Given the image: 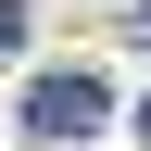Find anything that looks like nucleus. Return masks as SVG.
<instances>
[{"label":"nucleus","mask_w":151,"mask_h":151,"mask_svg":"<svg viewBox=\"0 0 151 151\" xmlns=\"http://www.w3.org/2000/svg\"><path fill=\"white\" fill-rule=\"evenodd\" d=\"M126 25H139V50H151V0H139V13H126Z\"/></svg>","instance_id":"obj_3"},{"label":"nucleus","mask_w":151,"mask_h":151,"mask_svg":"<svg viewBox=\"0 0 151 151\" xmlns=\"http://www.w3.org/2000/svg\"><path fill=\"white\" fill-rule=\"evenodd\" d=\"M101 126H113V88H101L88 63H50V76H25V139H38V151H88Z\"/></svg>","instance_id":"obj_1"},{"label":"nucleus","mask_w":151,"mask_h":151,"mask_svg":"<svg viewBox=\"0 0 151 151\" xmlns=\"http://www.w3.org/2000/svg\"><path fill=\"white\" fill-rule=\"evenodd\" d=\"M13 50H25V0H0V63H13Z\"/></svg>","instance_id":"obj_2"},{"label":"nucleus","mask_w":151,"mask_h":151,"mask_svg":"<svg viewBox=\"0 0 151 151\" xmlns=\"http://www.w3.org/2000/svg\"><path fill=\"white\" fill-rule=\"evenodd\" d=\"M139 139H151V101H139Z\"/></svg>","instance_id":"obj_4"}]
</instances>
